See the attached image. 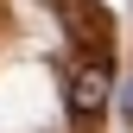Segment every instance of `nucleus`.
<instances>
[{
  "mask_svg": "<svg viewBox=\"0 0 133 133\" xmlns=\"http://www.w3.org/2000/svg\"><path fill=\"white\" fill-rule=\"evenodd\" d=\"M121 114H127V121H133V76L121 82Z\"/></svg>",
  "mask_w": 133,
  "mask_h": 133,
  "instance_id": "nucleus-3",
  "label": "nucleus"
},
{
  "mask_svg": "<svg viewBox=\"0 0 133 133\" xmlns=\"http://www.w3.org/2000/svg\"><path fill=\"white\" fill-rule=\"evenodd\" d=\"M108 63H82V70H70V89H63V102H70V121L76 127H95L108 108Z\"/></svg>",
  "mask_w": 133,
  "mask_h": 133,
  "instance_id": "nucleus-1",
  "label": "nucleus"
},
{
  "mask_svg": "<svg viewBox=\"0 0 133 133\" xmlns=\"http://www.w3.org/2000/svg\"><path fill=\"white\" fill-rule=\"evenodd\" d=\"M51 6H57V19L70 25V38H76V44H89L95 63H102V51H108V13L95 6V0H51Z\"/></svg>",
  "mask_w": 133,
  "mask_h": 133,
  "instance_id": "nucleus-2",
  "label": "nucleus"
}]
</instances>
